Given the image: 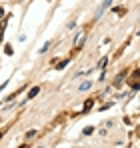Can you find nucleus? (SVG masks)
<instances>
[{"instance_id": "1", "label": "nucleus", "mask_w": 140, "mask_h": 148, "mask_svg": "<svg viewBox=\"0 0 140 148\" xmlns=\"http://www.w3.org/2000/svg\"><path fill=\"white\" fill-rule=\"evenodd\" d=\"M84 40H86V32L82 30V32H78L76 38H74V48H76V50L82 48V46H84Z\"/></svg>"}, {"instance_id": "2", "label": "nucleus", "mask_w": 140, "mask_h": 148, "mask_svg": "<svg viewBox=\"0 0 140 148\" xmlns=\"http://www.w3.org/2000/svg\"><path fill=\"white\" fill-rule=\"evenodd\" d=\"M38 92H40V88H38V86H34V88H32V90L28 92V96H26V100H32V98H36V96H38Z\"/></svg>"}, {"instance_id": "3", "label": "nucleus", "mask_w": 140, "mask_h": 148, "mask_svg": "<svg viewBox=\"0 0 140 148\" xmlns=\"http://www.w3.org/2000/svg\"><path fill=\"white\" fill-rule=\"evenodd\" d=\"M6 24H8V18H4V20H2V26H0V38L4 36V30H6Z\"/></svg>"}, {"instance_id": "4", "label": "nucleus", "mask_w": 140, "mask_h": 148, "mask_svg": "<svg viewBox=\"0 0 140 148\" xmlns=\"http://www.w3.org/2000/svg\"><path fill=\"white\" fill-rule=\"evenodd\" d=\"M92 106H94V100H92V98H90V100H86V102H84V112H86V110H90Z\"/></svg>"}, {"instance_id": "5", "label": "nucleus", "mask_w": 140, "mask_h": 148, "mask_svg": "<svg viewBox=\"0 0 140 148\" xmlns=\"http://www.w3.org/2000/svg\"><path fill=\"white\" fill-rule=\"evenodd\" d=\"M88 88H90V82H82V84L78 86V90H80V92H84V90H88Z\"/></svg>"}, {"instance_id": "6", "label": "nucleus", "mask_w": 140, "mask_h": 148, "mask_svg": "<svg viewBox=\"0 0 140 148\" xmlns=\"http://www.w3.org/2000/svg\"><path fill=\"white\" fill-rule=\"evenodd\" d=\"M92 132H94V128H92V126H86V128L82 130V134H84V136H90Z\"/></svg>"}, {"instance_id": "7", "label": "nucleus", "mask_w": 140, "mask_h": 148, "mask_svg": "<svg viewBox=\"0 0 140 148\" xmlns=\"http://www.w3.org/2000/svg\"><path fill=\"white\" fill-rule=\"evenodd\" d=\"M114 12H116L118 16H124V14H126V10H124L122 6H116V8H114Z\"/></svg>"}, {"instance_id": "8", "label": "nucleus", "mask_w": 140, "mask_h": 148, "mask_svg": "<svg viewBox=\"0 0 140 148\" xmlns=\"http://www.w3.org/2000/svg\"><path fill=\"white\" fill-rule=\"evenodd\" d=\"M68 62H70V60H62L60 64H56V68H58V70H62V68H66V66H68Z\"/></svg>"}, {"instance_id": "9", "label": "nucleus", "mask_w": 140, "mask_h": 148, "mask_svg": "<svg viewBox=\"0 0 140 148\" xmlns=\"http://www.w3.org/2000/svg\"><path fill=\"white\" fill-rule=\"evenodd\" d=\"M34 136H36V130H28L26 132V138H34Z\"/></svg>"}, {"instance_id": "10", "label": "nucleus", "mask_w": 140, "mask_h": 148, "mask_svg": "<svg viewBox=\"0 0 140 148\" xmlns=\"http://www.w3.org/2000/svg\"><path fill=\"white\" fill-rule=\"evenodd\" d=\"M50 44H52V42H46V44H44V46L40 48V54H44V52H46V50L50 48Z\"/></svg>"}, {"instance_id": "11", "label": "nucleus", "mask_w": 140, "mask_h": 148, "mask_svg": "<svg viewBox=\"0 0 140 148\" xmlns=\"http://www.w3.org/2000/svg\"><path fill=\"white\" fill-rule=\"evenodd\" d=\"M132 76H134V78H136V80H138V82H140V68H136V70L132 72Z\"/></svg>"}, {"instance_id": "12", "label": "nucleus", "mask_w": 140, "mask_h": 148, "mask_svg": "<svg viewBox=\"0 0 140 148\" xmlns=\"http://www.w3.org/2000/svg\"><path fill=\"white\" fill-rule=\"evenodd\" d=\"M4 52H6L8 56H12V52H14V50H12V46H4Z\"/></svg>"}, {"instance_id": "13", "label": "nucleus", "mask_w": 140, "mask_h": 148, "mask_svg": "<svg viewBox=\"0 0 140 148\" xmlns=\"http://www.w3.org/2000/svg\"><path fill=\"white\" fill-rule=\"evenodd\" d=\"M110 106H112V102H106V104H104V106H102V108H98V110H108V108H110Z\"/></svg>"}, {"instance_id": "14", "label": "nucleus", "mask_w": 140, "mask_h": 148, "mask_svg": "<svg viewBox=\"0 0 140 148\" xmlns=\"http://www.w3.org/2000/svg\"><path fill=\"white\" fill-rule=\"evenodd\" d=\"M0 18H4V10L2 8H0Z\"/></svg>"}]
</instances>
